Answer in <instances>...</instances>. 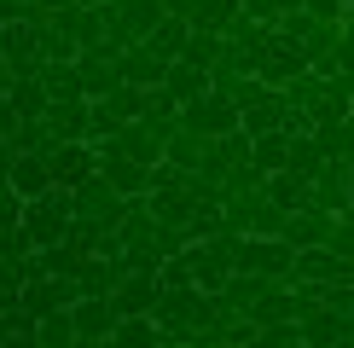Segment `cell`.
Listing matches in <instances>:
<instances>
[{
  "label": "cell",
  "mask_w": 354,
  "mask_h": 348,
  "mask_svg": "<svg viewBox=\"0 0 354 348\" xmlns=\"http://www.w3.org/2000/svg\"><path fill=\"white\" fill-rule=\"evenodd\" d=\"M227 313H232L227 302L209 296V290H198V284H163V290H157V308H151L157 331L174 337V342H186L192 331L215 325V319H227Z\"/></svg>",
  "instance_id": "6da1fadb"
},
{
  "label": "cell",
  "mask_w": 354,
  "mask_h": 348,
  "mask_svg": "<svg viewBox=\"0 0 354 348\" xmlns=\"http://www.w3.org/2000/svg\"><path fill=\"white\" fill-rule=\"evenodd\" d=\"M70 226H76V209H70V192H64V186H53L47 197L24 203V232H29V244H35V250H53V244H64V238H70Z\"/></svg>",
  "instance_id": "7a4b0ae2"
},
{
  "label": "cell",
  "mask_w": 354,
  "mask_h": 348,
  "mask_svg": "<svg viewBox=\"0 0 354 348\" xmlns=\"http://www.w3.org/2000/svg\"><path fill=\"white\" fill-rule=\"evenodd\" d=\"M70 209H76V221L82 226H99V232H116L122 226V209H128V197L116 192V186L105 180V174H87V180L70 192Z\"/></svg>",
  "instance_id": "3957f363"
},
{
  "label": "cell",
  "mask_w": 354,
  "mask_h": 348,
  "mask_svg": "<svg viewBox=\"0 0 354 348\" xmlns=\"http://www.w3.org/2000/svg\"><path fill=\"white\" fill-rule=\"evenodd\" d=\"M239 122H244V110L215 87L203 99H192V105H180V134H198V139H227V134H239Z\"/></svg>",
  "instance_id": "277c9868"
},
{
  "label": "cell",
  "mask_w": 354,
  "mask_h": 348,
  "mask_svg": "<svg viewBox=\"0 0 354 348\" xmlns=\"http://www.w3.org/2000/svg\"><path fill=\"white\" fill-rule=\"evenodd\" d=\"M232 267L256 273V279H273V284H290V273H297V250H290L285 238H239Z\"/></svg>",
  "instance_id": "5b68a950"
},
{
  "label": "cell",
  "mask_w": 354,
  "mask_h": 348,
  "mask_svg": "<svg viewBox=\"0 0 354 348\" xmlns=\"http://www.w3.org/2000/svg\"><path fill=\"white\" fill-rule=\"evenodd\" d=\"M145 99H151V93H145V87H128V81L116 87V93L93 99V145H99V139H111L116 128L140 122V116H145Z\"/></svg>",
  "instance_id": "8992f818"
},
{
  "label": "cell",
  "mask_w": 354,
  "mask_h": 348,
  "mask_svg": "<svg viewBox=\"0 0 354 348\" xmlns=\"http://www.w3.org/2000/svg\"><path fill=\"white\" fill-rule=\"evenodd\" d=\"M76 302H82V296H76V279H29L18 308H24V319H35V325H41V319L76 308Z\"/></svg>",
  "instance_id": "52a82bcc"
},
{
  "label": "cell",
  "mask_w": 354,
  "mask_h": 348,
  "mask_svg": "<svg viewBox=\"0 0 354 348\" xmlns=\"http://www.w3.org/2000/svg\"><path fill=\"white\" fill-rule=\"evenodd\" d=\"M47 168H53V186H64V192H76L87 174H99V151L93 139H76V145H53L47 151Z\"/></svg>",
  "instance_id": "ba28073f"
},
{
  "label": "cell",
  "mask_w": 354,
  "mask_h": 348,
  "mask_svg": "<svg viewBox=\"0 0 354 348\" xmlns=\"http://www.w3.org/2000/svg\"><path fill=\"white\" fill-rule=\"evenodd\" d=\"M99 151V174L116 186L122 197H151V186H157V168H140V163H128L122 151H111V145H93Z\"/></svg>",
  "instance_id": "9c48e42d"
},
{
  "label": "cell",
  "mask_w": 354,
  "mask_h": 348,
  "mask_svg": "<svg viewBox=\"0 0 354 348\" xmlns=\"http://www.w3.org/2000/svg\"><path fill=\"white\" fill-rule=\"evenodd\" d=\"M314 209L337 215V221L354 209V163H326V168H319V180H314Z\"/></svg>",
  "instance_id": "30bf717a"
},
{
  "label": "cell",
  "mask_w": 354,
  "mask_h": 348,
  "mask_svg": "<svg viewBox=\"0 0 354 348\" xmlns=\"http://www.w3.org/2000/svg\"><path fill=\"white\" fill-rule=\"evenodd\" d=\"M41 122L53 128L58 145H76V139H93V105L87 99H53Z\"/></svg>",
  "instance_id": "8fae6325"
},
{
  "label": "cell",
  "mask_w": 354,
  "mask_h": 348,
  "mask_svg": "<svg viewBox=\"0 0 354 348\" xmlns=\"http://www.w3.org/2000/svg\"><path fill=\"white\" fill-rule=\"evenodd\" d=\"M157 290H163V279H157V273H128V279L111 290V308H116V319H151V308H157Z\"/></svg>",
  "instance_id": "7c38bea8"
},
{
  "label": "cell",
  "mask_w": 354,
  "mask_h": 348,
  "mask_svg": "<svg viewBox=\"0 0 354 348\" xmlns=\"http://www.w3.org/2000/svg\"><path fill=\"white\" fill-rule=\"evenodd\" d=\"M297 325H302V342H308V348H354V319L331 313V308L302 313Z\"/></svg>",
  "instance_id": "4fadbf2b"
},
{
  "label": "cell",
  "mask_w": 354,
  "mask_h": 348,
  "mask_svg": "<svg viewBox=\"0 0 354 348\" xmlns=\"http://www.w3.org/2000/svg\"><path fill=\"white\" fill-rule=\"evenodd\" d=\"M99 145L122 151L128 163H140V168H163V139H157L145 122H128V128H116V134H111V139H99Z\"/></svg>",
  "instance_id": "5bb4252c"
},
{
  "label": "cell",
  "mask_w": 354,
  "mask_h": 348,
  "mask_svg": "<svg viewBox=\"0 0 354 348\" xmlns=\"http://www.w3.org/2000/svg\"><path fill=\"white\" fill-rule=\"evenodd\" d=\"M76 76H82V99L93 105V99H105L122 87V58H105V52H82L76 58Z\"/></svg>",
  "instance_id": "9a60e30c"
},
{
  "label": "cell",
  "mask_w": 354,
  "mask_h": 348,
  "mask_svg": "<svg viewBox=\"0 0 354 348\" xmlns=\"http://www.w3.org/2000/svg\"><path fill=\"white\" fill-rule=\"evenodd\" d=\"M331 232H337V215H326V209H297V215L285 221V244H290V250H326Z\"/></svg>",
  "instance_id": "2e32d148"
},
{
  "label": "cell",
  "mask_w": 354,
  "mask_h": 348,
  "mask_svg": "<svg viewBox=\"0 0 354 348\" xmlns=\"http://www.w3.org/2000/svg\"><path fill=\"white\" fill-rule=\"evenodd\" d=\"M297 76H308V64H302V52L297 47H285V41H268V52H261V64H256V81L261 87H290Z\"/></svg>",
  "instance_id": "e0dca14e"
},
{
  "label": "cell",
  "mask_w": 354,
  "mask_h": 348,
  "mask_svg": "<svg viewBox=\"0 0 354 348\" xmlns=\"http://www.w3.org/2000/svg\"><path fill=\"white\" fill-rule=\"evenodd\" d=\"M70 325H76V337H82V342H111V331H116V308H111V296H82L76 308H70Z\"/></svg>",
  "instance_id": "ac0fdd59"
},
{
  "label": "cell",
  "mask_w": 354,
  "mask_h": 348,
  "mask_svg": "<svg viewBox=\"0 0 354 348\" xmlns=\"http://www.w3.org/2000/svg\"><path fill=\"white\" fill-rule=\"evenodd\" d=\"M239 0H186V6H174L169 18H180L186 29H209V35H227V23L239 18Z\"/></svg>",
  "instance_id": "d6986e66"
},
{
  "label": "cell",
  "mask_w": 354,
  "mask_h": 348,
  "mask_svg": "<svg viewBox=\"0 0 354 348\" xmlns=\"http://www.w3.org/2000/svg\"><path fill=\"white\" fill-rule=\"evenodd\" d=\"M122 279H128V261H122V255H116V261L87 255L82 267H76V296H111Z\"/></svg>",
  "instance_id": "ffe728a7"
},
{
  "label": "cell",
  "mask_w": 354,
  "mask_h": 348,
  "mask_svg": "<svg viewBox=\"0 0 354 348\" xmlns=\"http://www.w3.org/2000/svg\"><path fill=\"white\" fill-rule=\"evenodd\" d=\"M285 93H279V87H261V99H256V105H244V134L250 139H256V134H285Z\"/></svg>",
  "instance_id": "44dd1931"
},
{
  "label": "cell",
  "mask_w": 354,
  "mask_h": 348,
  "mask_svg": "<svg viewBox=\"0 0 354 348\" xmlns=\"http://www.w3.org/2000/svg\"><path fill=\"white\" fill-rule=\"evenodd\" d=\"M6 186H12V192H18L24 203L47 197V192H53V168H47V157H12V168H6Z\"/></svg>",
  "instance_id": "7402d4cb"
},
{
  "label": "cell",
  "mask_w": 354,
  "mask_h": 348,
  "mask_svg": "<svg viewBox=\"0 0 354 348\" xmlns=\"http://www.w3.org/2000/svg\"><path fill=\"white\" fill-rule=\"evenodd\" d=\"M273 290H279L273 279H256V273H232V279H227V290H221V302H227L232 313H244V319H250V313L261 308V302L273 296Z\"/></svg>",
  "instance_id": "603a6c76"
},
{
  "label": "cell",
  "mask_w": 354,
  "mask_h": 348,
  "mask_svg": "<svg viewBox=\"0 0 354 348\" xmlns=\"http://www.w3.org/2000/svg\"><path fill=\"white\" fill-rule=\"evenodd\" d=\"M209 151H215V139L174 134V139L163 145V163H169V168H180V174H203V168H209Z\"/></svg>",
  "instance_id": "cb8c5ba5"
},
{
  "label": "cell",
  "mask_w": 354,
  "mask_h": 348,
  "mask_svg": "<svg viewBox=\"0 0 354 348\" xmlns=\"http://www.w3.org/2000/svg\"><path fill=\"white\" fill-rule=\"evenodd\" d=\"M268 197H273L285 215H297V209H314V180H302V174L279 168V174H268Z\"/></svg>",
  "instance_id": "d4e9b609"
},
{
  "label": "cell",
  "mask_w": 354,
  "mask_h": 348,
  "mask_svg": "<svg viewBox=\"0 0 354 348\" xmlns=\"http://www.w3.org/2000/svg\"><path fill=\"white\" fill-rule=\"evenodd\" d=\"M163 76H169V64L151 47H128L122 52V81L128 87H145V93H151V87H163Z\"/></svg>",
  "instance_id": "484cf974"
},
{
  "label": "cell",
  "mask_w": 354,
  "mask_h": 348,
  "mask_svg": "<svg viewBox=\"0 0 354 348\" xmlns=\"http://www.w3.org/2000/svg\"><path fill=\"white\" fill-rule=\"evenodd\" d=\"M314 145L326 163H354V122H314Z\"/></svg>",
  "instance_id": "4316f807"
},
{
  "label": "cell",
  "mask_w": 354,
  "mask_h": 348,
  "mask_svg": "<svg viewBox=\"0 0 354 348\" xmlns=\"http://www.w3.org/2000/svg\"><path fill=\"white\" fill-rule=\"evenodd\" d=\"M140 122H145L157 139L169 145L174 134H180V105H174V99L163 93V87H151V99H145V116H140Z\"/></svg>",
  "instance_id": "83f0119b"
},
{
  "label": "cell",
  "mask_w": 354,
  "mask_h": 348,
  "mask_svg": "<svg viewBox=\"0 0 354 348\" xmlns=\"http://www.w3.org/2000/svg\"><path fill=\"white\" fill-rule=\"evenodd\" d=\"M163 93L174 99V105H192V99H203V93H209V70L169 64V76H163Z\"/></svg>",
  "instance_id": "f1b7e54d"
},
{
  "label": "cell",
  "mask_w": 354,
  "mask_h": 348,
  "mask_svg": "<svg viewBox=\"0 0 354 348\" xmlns=\"http://www.w3.org/2000/svg\"><path fill=\"white\" fill-rule=\"evenodd\" d=\"M186 41H192V29H186L180 18H163V23L151 29V35L140 41V47H151L157 58H163V64H180V52H186Z\"/></svg>",
  "instance_id": "f546056e"
},
{
  "label": "cell",
  "mask_w": 354,
  "mask_h": 348,
  "mask_svg": "<svg viewBox=\"0 0 354 348\" xmlns=\"http://www.w3.org/2000/svg\"><path fill=\"white\" fill-rule=\"evenodd\" d=\"M290 163V134H256L250 139V168L256 174H279Z\"/></svg>",
  "instance_id": "4dcf8cb0"
},
{
  "label": "cell",
  "mask_w": 354,
  "mask_h": 348,
  "mask_svg": "<svg viewBox=\"0 0 354 348\" xmlns=\"http://www.w3.org/2000/svg\"><path fill=\"white\" fill-rule=\"evenodd\" d=\"M221 52H227V35H209V29H192V41H186V52H180V64H192V70H209V76H215Z\"/></svg>",
  "instance_id": "1f68e13d"
},
{
  "label": "cell",
  "mask_w": 354,
  "mask_h": 348,
  "mask_svg": "<svg viewBox=\"0 0 354 348\" xmlns=\"http://www.w3.org/2000/svg\"><path fill=\"white\" fill-rule=\"evenodd\" d=\"M6 105L18 110L24 122H41V116H47V105H53V99H47V87H41V81H12Z\"/></svg>",
  "instance_id": "d6a6232c"
},
{
  "label": "cell",
  "mask_w": 354,
  "mask_h": 348,
  "mask_svg": "<svg viewBox=\"0 0 354 348\" xmlns=\"http://www.w3.org/2000/svg\"><path fill=\"white\" fill-rule=\"evenodd\" d=\"M157 342H163L157 319H116L111 331V348H157Z\"/></svg>",
  "instance_id": "836d02e7"
},
{
  "label": "cell",
  "mask_w": 354,
  "mask_h": 348,
  "mask_svg": "<svg viewBox=\"0 0 354 348\" xmlns=\"http://www.w3.org/2000/svg\"><path fill=\"white\" fill-rule=\"evenodd\" d=\"M41 255V273H47V279H76V267H82V250L76 244H53V250H35Z\"/></svg>",
  "instance_id": "e575fe53"
},
{
  "label": "cell",
  "mask_w": 354,
  "mask_h": 348,
  "mask_svg": "<svg viewBox=\"0 0 354 348\" xmlns=\"http://www.w3.org/2000/svg\"><path fill=\"white\" fill-rule=\"evenodd\" d=\"M290 174H302V180H319V168H326V157H319V145H314V134H297L290 139V163H285Z\"/></svg>",
  "instance_id": "d590c367"
},
{
  "label": "cell",
  "mask_w": 354,
  "mask_h": 348,
  "mask_svg": "<svg viewBox=\"0 0 354 348\" xmlns=\"http://www.w3.org/2000/svg\"><path fill=\"white\" fill-rule=\"evenodd\" d=\"M41 87H47V99H82L76 64H47V70H41Z\"/></svg>",
  "instance_id": "8d00e7d4"
},
{
  "label": "cell",
  "mask_w": 354,
  "mask_h": 348,
  "mask_svg": "<svg viewBox=\"0 0 354 348\" xmlns=\"http://www.w3.org/2000/svg\"><path fill=\"white\" fill-rule=\"evenodd\" d=\"M53 145H58V139H53V128H47V122H24V128H18V139H12V151H18V157H47Z\"/></svg>",
  "instance_id": "74e56055"
},
{
  "label": "cell",
  "mask_w": 354,
  "mask_h": 348,
  "mask_svg": "<svg viewBox=\"0 0 354 348\" xmlns=\"http://www.w3.org/2000/svg\"><path fill=\"white\" fill-rule=\"evenodd\" d=\"M326 250H331V255H343L348 267H354V221H337V232H331Z\"/></svg>",
  "instance_id": "f35d334b"
},
{
  "label": "cell",
  "mask_w": 354,
  "mask_h": 348,
  "mask_svg": "<svg viewBox=\"0 0 354 348\" xmlns=\"http://www.w3.org/2000/svg\"><path fill=\"white\" fill-rule=\"evenodd\" d=\"M163 284H192V261H186V250L174 255V261H163Z\"/></svg>",
  "instance_id": "ab89813d"
},
{
  "label": "cell",
  "mask_w": 354,
  "mask_h": 348,
  "mask_svg": "<svg viewBox=\"0 0 354 348\" xmlns=\"http://www.w3.org/2000/svg\"><path fill=\"white\" fill-rule=\"evenodd\" d=\"M18 128H24V116L12 110L6 99H0V145H12V139H18Z\"/></svg>",
  "instance_id": "60d3db41"
},
{
  "label": "cell",
  "mask_w": 354,
  "mask_h": 348,
  "mask_svg": "<svg viewBox=\"0 0 354 348\" xmlns=\"http://www.w3.org/2000/svg\"><path fill=\"white\" fill-rule=\"evenodd\" d=\"M244 6V18H256V23H279V6L273 0H239Z\"/></svg>",
  "instance_id": "b9f144b4"
},
{
  "label": "cell",
  "mask_w": 354,
  "mask_h": 348,
  "mask_svg": "<svg viewBox=\"0 0 354 348\" xmlns=\"http://www.w3.org/2000/svg\"><path fill=\"white\" fill-rule=\"evenodd\" d=\"M337 70L354 76V23H343V47H337Z\"/></svg>",
  "instance_id": "7bdbcfd3"
},
{
  "label": "cell",
  "mask_w": 354,
  "mask_h": 348,
  "mask_svg": "<svg viewBox=\"0 0 354 348\" xmlns=\"http://www.w3.org/2000/svg\"><path fill=\"white\" fill-rule=\"evenodd\" d=\"M41 12H47V18H58V12H70V6H82V0H35Z\"/></svg>",
  "instance_id": "ee69618b"
},
{
  "label": "cell",
  "mask_w": 354,
  "mask_h": 348,
  "mask_svg": "<svg viewBox=\"0 0 354 348\" xmlns=\"http://www.w3.org/2000/svg\"><path fill=\"white\" fill-rule=\"evenodd\" d=\"M279 6V18H285V12H302V0H273Z\"/></svg>",
  "instance_id": "f6af8a7d"
},
{
  "label": "cell",
  "mask_w": 354,
  "mask_h": 348,
  "mask_svg": "<svg viewBox=\"0 0 354 348\" xmlns=\"http://www.w3.org/2000/svg\"><path fill=\"white\" fill-rule=\"evenodd\" d=\"M12 93V70H0V99H6Z\"/></svg>",
  "instance_id": "bcb514c9"
},
{
  "label": "cell",
  "mask_w": 354,
  "mask_h": 348,
  "mask_svg": "<svg viewBox=\"0 0 354 348\" xmlns=\"http://www.w3.org/2000/svg\"><path fill=\"white\" fill-rule=\"evenodd\" d=\"M0 70H6V29H0Z\"/></svg>",
  "instance_id": "7dc6e473"
},
{
  "label": "cell",
  "mask_w": 354,
  "mask_h": 348,
  "mask_svg": "<svg viewBox=\"0 0 354 348\" xmlns=\"http://www.w3.org/2000/svg\"><path fill=\"white\" fill-rule=\"evenodd\" d=\"M157 348H186V342H174V337H163V342H157Z\"/></svg>",
  "instance_id": "c3c4849f"
},
{
  "label": "cell",
  "mask_w": 354,
  "mask_h": 348,
  "mask_svg": "<svg viewBox=\"0 0 354 348\" xmlns=\"http://www.w3.org/2000/svg\"><path fill=\"white\" fill-rule=\"evenodd\" d=\"M6 192H12V186H6V168H0V197H6Z\"/></svg>",
  "instance_id": "681fc988"
},
{
  "label": "cell",
  "mask_w": 354,
  "mask_h": 348,
  "mask_svg": "<svg viewBox=\"0 0 354 348\" xmlns=\"http://www.w3.org/2000/svg\"><path fill=\"white\" fill-rule=\"evenodd\" d=\"M348 23H354V6H348Z\"/></svg>",
  "instance_id": "f907efd6"
},
{
  "label": "cell",
  "mask_w": 354,
  "mask_h": 348,
  "mask_svg": "<svg viewBox=\"0 0 354 348\" xmlns=\"http://www.w3.org/2000/svg\"><path fill=\"white\" fill-rule=\"evenodd\" d=\"M343 6H354V0H343Z\"/></svg>",
  "instance_id": "816d5d0a"
}]
</instances>
